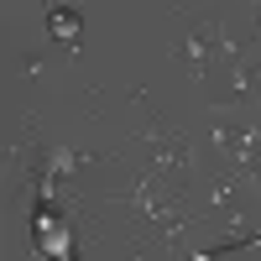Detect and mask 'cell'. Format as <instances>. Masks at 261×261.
I'll use <instances>...</instances> for the list:
<instances>
[{"instance_id": "1", "label": "cell", "mask_w": 261, "mask_h": 261, "mask_svg": "<svg viewBox=\"0 0 261 261\" xmlns=\"http://www.w3.org/2000/svg\"><path fill=\"white\" fill-rule=\"evenodd\" d=\"M73 63H79V53L58 58L53 42L47 47H21V53H11V79L21 84V89H42V84H53L58 68H73Z\"/></svg>"}, {"instance_id": "2", "label": "cell", "mask_w": 261, "mask_h": 261, "mask_svg": "<svg viewBox=\"0 0 261 261\" xmlns=\"http://www.w3.org/2000/svg\"><path fill=\"white\" fill-rule=\"evenodd\" d=\"M251 105H256V110H261V58L251 63Z\"/></svg>"}]
</instances>
